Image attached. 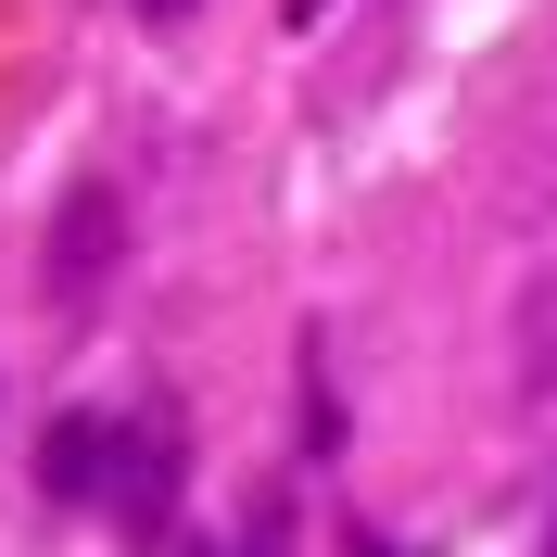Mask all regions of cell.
<instances>
[{"mask_svg":"<svg viewBox=\"0 0 557 557\" xmlns=\"http://www.w3.org/2000/svg\"><path fill=\"white\" fill-rule=\"evenodd\" d=\"M114 253H127V203H114L102 177H76V190H64V215H51V292H89Z\"/></svg>","mask_w":557,"mask_h":557,"instance_id":"cell-1","label":"cell"},{"mask_svg":"<svg viewBox=\"0 0 557 557\" xmlns=\"http://www.w3.org/2000/svg\"><path fill=\"white\" fill-rule=\"evenodd\" d=\"M114 456H127V431H102V418H64L38 469H51V494H114Z\"/></svg>","mask_w":557,"mask_h":557,"instance_id":"cell-2","label":"cell"},{"mask_svg":"<svg viewBox=\"0 0 557 557\" xmlns=\"http://www.w3.org/2000/svg\"><path fill=\"white\" fill-rule=\"evenodd\" d=\"M165 494H177V444H165V431H127V456H114V507L152 532V520H165Z\"/></svg>","mask_w":557,"mask_h":557,"instance_id":"cell-3","label":"cell"},{"mask_svg":"<svg viewBox=\"0 0 557 557\" xmlns=\"http://www.w3.org/2000/svg\"><path fill=\"white\" fill-rule=\"evenodd\" d=\"M520 393H557V267L520 292Z\"/></svg>","mask_w":557,"mask_h":557,"instance_id":"cell-4","label":"cell"},{"mask_svg":"<svg viewBox=\"0 0 557 557\" xmlns=\"http://www.w3.org/2000/svg\"><path fill=\"white\" fill-rule=\"evenodd\" d=\"M139 13H152V26H190V0H139Z\"/></svg>","mask_w":557,"mask_h":557,"instance_id":"cell-5","label":"cell"},{"mask_svg":"<svg viewBox=\"0 0 557 557\" xmlns=\"http://www.w3.org/2000/svg\"><path fill=\"white\" fill-rule=\"evenodd\" d=\"M278 13H292V26H317V13H330V0H278Z\"/></svg>","mask_w":557,"mask_h":557,"instance_id":"cell-6","label":"cell"},{"mask_svg":"<svg viewBox=\"0 0 557 557\" xmlns=\"http://www.w3.org/2000/svg\"><path fill=\"white\" fill-rule=\"evenodd\" d=\"M545 557H557V520H545Z\"/></svg>","mask_w":557,"mask_h":557,"instance_id":"cell-7","label":"cell"}]
</instances>
